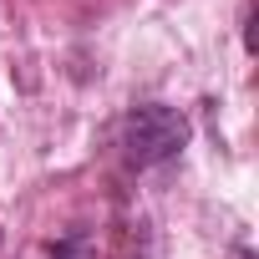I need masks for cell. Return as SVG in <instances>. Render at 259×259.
<instances>
[{
	"label": "cell",
	"instance_id": "obj_1",
	"mask_svg": "<svg viewBox=\"0 0 259 259\" xmlns=\"http://www.w3.org/2000/svg\"><path fill=\"white\" fill-rule=\"evenodd\" d=\"M188 148V117L178 107L148 102L122 117V158L127 168H158Z\"/></svg>",
	"mask_w": 259,
	"mask_h": 259
},
{
	"label": "cell",
	"instance_id": "obj_2",
	"mask_svg": "<svg viewBox=\"0 0 259 259\" xmlns=\"http://www.w3.org/2000/svg\"><path fill=\"white\" fill-rule=\"evenodd\" d=\"M51 259H97V244H92L87 229H71V234L51 249Z\"/></svg>",
	"mask_w": 259,
	"mask_h": 259
},
{
	"label": "cell",
	"instance_id": "obj_3",
	"mask_svg": "<svg viewBox=\"0 0 259 259\" xmlns=\"http://www.w3.org/2000/svg\"><path fill=\"white\" fill-rule=\"evenodd\" d=\"M244 46L254 51V11H244Z\"/></svg>",
	"mask_w": 259,
	"mask_h": 259
}]
</instances>
